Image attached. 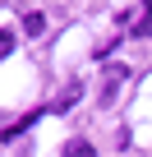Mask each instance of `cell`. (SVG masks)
Instances as JSON below:
<instances>
[{"label":"cell","instance_id":"6da1fadb","mask_svg":"<svg viewBox=\"0 0 152 157\" xmlns=\"http://www.w3.org/2000/svg\"><path fill=\"white\" fill-rule=\"evenodd\" d=\"M65 157H97V148L88 139H74V143H65Z\"/></svg>","mask_w":152,"mask_h":157},{"label":"cell","instance_id":"7a4b0ae2","mask_svg":"<svg viewBox=\"0 0 152 157\" xmlns=\"http://www.w3.org/2000/svg\"><path fill=\"white\" fill-rule=\"evenodd\" d=\"M23 28H28L32 37H42V33H46V19H42V14H23Z\"/></svg>","mask_w":152,"mask_h":157},{"label":"cell","instance_id":"3957f363","mask_svg":"<svg viewBox=\"0 0 152 157\" xmlns=\"http://www.w3.org/2000/svg\"><path fill=\"white\" fill-rule=\"evenodd\" d=\"M14 46H19V33H14V28H5V33H0V56H9Z\"/></svg>","mask_w":152,"mask_h":157},{"label":"cell","instance_id":"277c9868","mask_svg":"<svg viewBox=\"0 0 152 157\" xmlns=\"http://www.w3.org/2000/svg\"><path fill=\"white\" fill-rule=\"evenodd\" d=\"M152 28V0H147V10H143V23H138V33H147Z\"/></svg>","mask_w":152,"mask_h":157}]
</instances>
